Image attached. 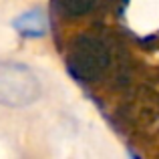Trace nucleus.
Wrapping results in <instances>:
<instances>
[{"mask_svg":"<svg viewBox=\"0 0 159 159\" xmlns=\"http://www.w3.org/2000/svg\"><path fill=\"white\" fill-rule=\"evenodd\" d=\"M66 70L79 83H97L111 70L113 48L105 36L79 34L70 40L65 58Z\"/></svg>","mask_w":159,"mask_h":159,"instance_id":"obj_1","label":"nucleus"},{"mask_svg":"<svg viewBox=\"0 0 159 159\" xmlns=\"http://www.w3.org/2000/svg\"><path fill=\"white\" fill-rule=\"evenodd\" d=\"M40 97V81L22 62H0V105L26 107Z\"/></svg>","mask_w":159,"mask_h":159,"instance_id":"obj_2","label":"nucleus"},{"mask_svg":"<svg viewBox=\"0 0 159 159\" xmlns=\"http://www.w3.org/2000/svg\"><path fill=\"white\" fill-rule=\"evenodd\" d=\"M14 28L18 34L26 36V39H39V36L47 34V16L40 8H34V10H28L24 14H20L18 18L14 20Z\"/></svg>","mask_w":159,"mask_h":159,"instance_id":"obj_3","label":"nucleus"},{"mask_svg":"<svg viewBox=\"0 0 159 159\" xmlns=\"http://www.w3.org/2000/svg\"><path fill=\"white\" fill-rule=\"evenodd\" d=\"M52 4L57 12L65 18H81L91 10H95L99 0H52Z\"/></svg>","mask_w":159,"mask_h":159,"instance_id":"obj_4","label":"nucleus"}]
</instances>
